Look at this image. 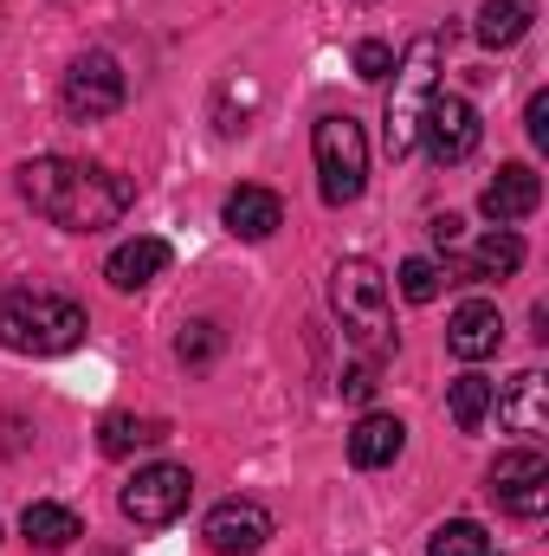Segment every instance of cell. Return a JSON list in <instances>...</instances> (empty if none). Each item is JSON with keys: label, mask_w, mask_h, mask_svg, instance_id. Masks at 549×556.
Here are the masks:
<instances>
[{"label": "cell", "mask_w": 549, "mask_h": 556, "mask_svg": "<svg viewBox=\"0 0 549 556\" xmlns=\"http://www.w3.org/2000/svg\"><path fill=\"white\" fill-rule=\"evenodd\" d=\"M330 304L349 330V343L369 350V363H382L395 350V330H388V273L369 266V260H343L330 273Z\"/></svg>", "instance_id": "cell-4"}, {"label": "cell", "mask_w": 549, "mask_h": 556, "mask_svg": "<svg viewBox=\"0 0 549 556\" xmlns=\"http://www.w3.org/2000/svg\"><path fill=\"white\" fill-rule=\"evenodd\" d=\"M498 420L511 427V433H524V440H544L549 433V376L544 369H524V376H511V389L491 402Z\"/></svg>", "instance_id": "cell-14"}, {"label": "cell", "mask_w": 549, "mask_h": 556, "mask_svg": "<svg viewBox=\"0 0 549 556\" xmlns=\"http://www.w3.org/2000/svg\"><path fill=\"white\" fill-rule=\"evenodd\" d=\"M20 194L33 201V214H46L65 233H104L137 201L124 175H111L104 162H78V155H33L20 168Z\"/></svg>", "instance_id": "cell-1"}, {"label": "cell", "mask_w": 549, "mask_h": 556, "mask_svg": "<svg viewBox=\"0 0 549 556\" xmlns=\"http://www.w3.org/2000/svg\"><path fill=\"white\" fill-rule=\"evenodd\" d=\"M491 402H498V382H485L478 369H465V376L446 389V415H452V427H459V433H478V427H485V415H491Z\"/></svg>", "instance_id": "cell-20"}, {"label": "cell", "mask_w": 549, "mask_h": 556, "mask_svg": "<svg viewBox=\"0 0 549 556\" xmlns=\"http://www.w3.org/2000/svg\"><path fill=\"white\" fill-rule=\"evenodd\" d=\"M531 20H537V0H485L472 33H478V46L505 52V46H518V39L531 33Z\"/></svg>", "instance_id": "cell-18"}, {"label": "cell", "mask_w": 549, "mask_h": 556, "mask_svg": "<svg viewBox=\"0 0 549 556\" xmlns=\"http://www.w3.org/2000/svg\"><path fill=\"white\" fill-rule=\"evenodd\" d=\"M537 207H544V175H537L531 162H505V168H498V181H485V194H478V214H485L491 227L531 220Z\"/></svg>", "instance_id": "cell-11"}, {"label": "cell", "mask_w": 549, "mask_h": 556, "mask_svg": "<svg viewBox=\"0 0 549 556\" xmlns=\"http://www.w3.org/2000/svg\"><path fill=\"white\" fill-rule=\"evenodd\" d=\"M201 538H207V551L214 556H253V551L272 544V511H266L259 498H227V505L207 511Z\"/></svg>", "instance_id": "cell-10"}, {"label": "cell", "mask_w": 549, "mask_h": 556, "mask_svg": "<svg viewBox=\"0 0 549 556\" xmlns=\"http://www.w3.org/2000/svg\"><path fill=\"white\" fill-rule=\"evenodd\" d=\"M426 556H491V538H485V525L452 518V525H439V531L426 538Z\"/></svg>", "instance_id": "cell-23"}, {"label": "cell", "mask_w": 549, "mask_h": 556, "mask_svg": "<svg viewBox=\"0 0 549 556\" xmlns=\"http://www.w3.org/2000/svg\"><path fill=\"white\" fill-rule=\"evenodd\" d=\"M426 233H433V247H439V253H452V247L465 240V220H459V214H433V227H426Z\"/></svg>", "instance_id": "cell-29"}, {"label": "cell", "mask_w": 549, "mask_h": 556, "mask_svg": "<svg viewBox=\"0 0 549 556\" xmlns=\"http://www.w3.org/2000/svg\"><path fill=\"white\" fill-rule=\"evenodd\" d=\"M401 446H408V427H401L395 415H362L356 427H349V466H362V472L395 466Z\"/></svg>", "instance_id": "cell-17"}, {"label": "cell", "mask_w": 549, "mask_h": 556, "mask_svg": "<svg viewBox=\"0 0 549 556\" xmlns=\"http://www.w3.org/2000/svg\"><path fill=\"white\" fill-rule=\"evenodd\" d=\"M498 343H505V317H498V304L465 298V304L452 311V324H446V350H452L459 363H485V356H498Z\"/></svg>", "instance_id": "cell-13"}, {"label": "cell", "mask_w": 549, "mask_h": 556, "mask_svg": "<svg viewBox=\"0 0 549 556\" xmlns=\"http://www.w3.org/2000/svg\"><path fill=\"white\" fill-rule=\"evenodd\" d=\"M420 149H426L439 168L465 162V155L478 149V111H472L459 91H433V104H426V117H420Z\"/></svg>", "instance_id": "cell-9"}, {"label": "cell", "mask_w": 549, "mask_h": 556, "mask_svg": "<svg viewBox=\"0 0 549 556\" xmlns=\"http://www.w3.org/2000/svg\"><path fill=\"white\" fill-rule=\"evenodd\" d=\"M20 531H26V544H33V551H65V544H78V538H85L78 511H65V505H46V498L20 511Z\"/></svg>", "instance_id": "cell-19"}, {"label": "cell", "mask_w": 549, "mask_h": 556, "mask_svg": "<svg viewBox=\"0 0 549 556\" xmlns=\"http://www.w3.org/2000/svg\"><path fill=\"white\" fill-rule=\"evenodd\" d=\"M395 85H388V117H382V149L401 162L420 149V117H426V104H433V91H439V33H420L408 46V59H395V72H388Z\"/></svg>", "instance_id": "cell-3"}, {"label": "cell", "mask_w": 549, "mask_h": 556, "mask_svg": "<svg viewBox=\"0 0 549 556\" xmlns=\"http://www.w3.org/2000/svg\"><path fill=\"white\" fill-rule=\"evenodd\" d=\"M491 498H498L511 518H544L549 511V459L537 446L498 453V459H491Z\"/></svg>", "instance_id": "cell-8"}, {"label": "cell", "mask_w": 549, "mask_h": 556, "mask_svg": "<svg viewBox=\"0 0 549 556\" xmlns=\"http://www.w3.org/2000/svg\"><path fill=\"white\" fill-rule=\"evenodd\" d=\"M155 440H168V427L155 415H104V427H98V446H104L111 459H124V453H137V446H155Z\"/></svg>", "instance_id": "cell-21"}, {"label": "cell", "mask_w": 549, "mask_h": 556, "mask_svg": "<svg viewBox=\"0 0 549 556\" xmlns=\"http://www.w3.org/2000/svg\"><path fill=\"white\" fill-rule=\"evenodd\" d=\"M124 98H130V78H124V65H117L111 52L72 59V72H65V117L98 124V117H117Z\"/></svg>", "instance_id": "cell-7"}, {"label": "cell", "mask_w": 549, "mask_h": 556, "mask_svg": "<svg viewBox=\"0 0 549 556\" xmlns=\"http://www.w3.org/2000/svg\"><path fill=\"white\" fill-rule=\"evenodd\" d=\"M220 220H227V233L233 240H246V247H259V240H272L278 227H284V201H278L272 188H233L227 194V207H220Z\"/></svg>", "instance_id": "cell-15"}, {"label": "cell", "mask_w": 549, "mask_h": 556, "mask_svg": "<svg viewBox=\"0 0 549 556\" xmlns=\"http://www.w3.org/2000/svg\"><path fill=\"white\" fill-rule=\"evenodd\" d=\"M162 273H168V240H155V233H137V240H124V247L104 260V278H111V291H142V285H155Z\"/></svg>", "instance_id": "cell-16"}, {"label": "cell", "mask_w": 549, "mask_h": 556, "mask_svg": "<svg viewBox=\"0 0 549 556\" xmlns=\"http://www.w3.org/2000/svg\"><path fill=\"white\" fill-rule=\"evenodd\" d=\"M85 330H91L85 304H72L59 291H26V285L0 291V343L13 356H65L85 343Z\"/></svg>", "instance_id": "cell-2"}, {"label": "cell", "mask_w": 549, "mask_h": 556, "mask_svg": "<svg viewBox=\"0 0 549 556\" xmlns=\"http://www.w3.org/2000/svg\"><path fill=\"white\" fill-rule=\"evenodd\" d=\"M524 273V240L511 227H491L459 266H446V285H491V278H518Z\"/></svg>", "instance_id": "cell-12"}, {"label": "cell", "mask_w": 549, "mask_h": 556, "mask_svg": "<svg viewBox=\"0 0 549 556\" xmlns=\"http://www.w3.org/2000/svg\"><path fill=\"white\" fill-rule=\"evenodd\" d=\"M401 298H408V304H433V298H439V285H446V266H439V260H401Z\"/></svg>", "instance_id": "cell-25"}, {"label": "cell", "mask_w": 549, "mask_h": 556, "mask_svg": "<svg viewBox=\"0 0 549 556\" xmlns=\"http://www.w3.org/2000/svg\"><path fill=\"white\" fill-rule=\"evenodd\" d=\"M375 369H382V363H356V369H349L336 389H343L349 402H369V395H375Z\"/></svg>", "instance_id": "cell-28"}, {"label": "cell", "mask_w": 549, "mask_h": 556, "mask_svg": "<svg viewBox=\"0 0 549 556\" xmlns=\"http://www.w3.org/2000/svg\"><path fill=\"white\" fill-rule=\"evenodd\" d=\"M253 111H259V85L253 78H227L220 98H214V130L240 137V130H253Z\"/></svg>", "instance_id": "cell-22"}, {"label": "cell", "mask_w": 549, "mask_h": 556, "mask_svg": "<svg viewBox=\"0 0 549 556\" xmlns=\"http://www.w3.org/2000/svg\"><path fill=\"white\" fill-rule=\"evenodd\" d=\"M188 498H194V479H188V466H168V459H155V466H142L137 479L117 492V511H124L137 531H162V525H175V518L188 511Z\"/></svg>", "instance_id": "cell-6"}, {"label": "cell", "mask_w": 549, "mask_h": 556, "mask_svg": "<svg viewBox=\"0 0 549 556\" xmlns=\"http://www.w3.org/2000/svg\"><path fill=\"white\" fill-rule=\"evenodd\" d=\"M310 155H317V194H323V207L362 201V188H369V137H362V124L349 111L343 117H317Z\"/></svg>", "instance_id": "cell-5"}, {"label": "cell", "mask_w": 549, "mask_h": 556, "mask_svg": "<svg viewBox=\"0 0 549 556\" xmlns=\"http://www.w3.org/2000/svg\"><path fill=\"white\" fill-rule=\"evenodd\" d=\"M524 130L537 149H549V91H531V104H524Z\"/></svg>", "instance_id": "cell-27"}, {"label": "cell", "mask_w": 549, "mask_h": 556, "mask_svg": "<svg viewBox=\"0 0 549 556\" xmlns=\"http://www.w3.org/2000/svg\"><path fill=\"white\" fill-rule=\"evenodd\" d=\"M349 65H356V78H362V85H382V78L395 72V46H382V39H362Z\"/></svg>", "instance_id": "cell-26"}, {"label": "cell", "mask_w": 549, "mask_h": 556, "mask_svg": "<svg viewBox=\"0 0 549 556\" xmlns=\"http://www.w3.org/2000/svg\"><path fill=\"white\" fill-rule=\"evenodd\" d=\"M220 350H227V330H220V324H207V317H201V324H188V330L175 337V356H181L188 369H201V363H214Z\"/></svg>", "instance_id": "cell-24"}]
</instances>
